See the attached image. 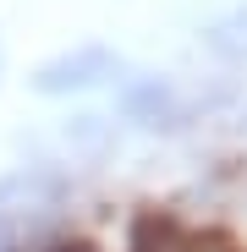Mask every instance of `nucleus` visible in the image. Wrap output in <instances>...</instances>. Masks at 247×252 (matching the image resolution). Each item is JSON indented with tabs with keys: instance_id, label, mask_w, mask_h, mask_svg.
Masks as SVG:
<instances>
[{
	"instance_id": "nucleus-1",
	"label": "nucleus",
	"mask_w": 247,
	"mask_h": 252,
	"mask_svg": "<svg viewBox=\"0 0 247 252\" xmlns=\"http://www.w3.org/2000/svg\"><path fill=\"white\" fill-rule=\"evenodd\" d=\"M115 71H121V55H115V50L82 44V50H71V55L44 61L38 77H33V88H38V94H71V88H94L99 77H115Z\"/></svg>"
},
{
	"instance_id": "nucleus-2",
	"label": "nucleus",
	"mask_w": 247,
	"mask_h": 252,
	"mask_svg": "<svg viewBox=\"0 0 247 252\" xmlns=\"http://www.w3.org/2000/svg\"><path fill=\"white\" fill-rule=\"evenodd\" d=\"M198 247L203 241L176 214H159V208L138 214V225H132V252H198Z\"/></svg>"
}]
</instances>
